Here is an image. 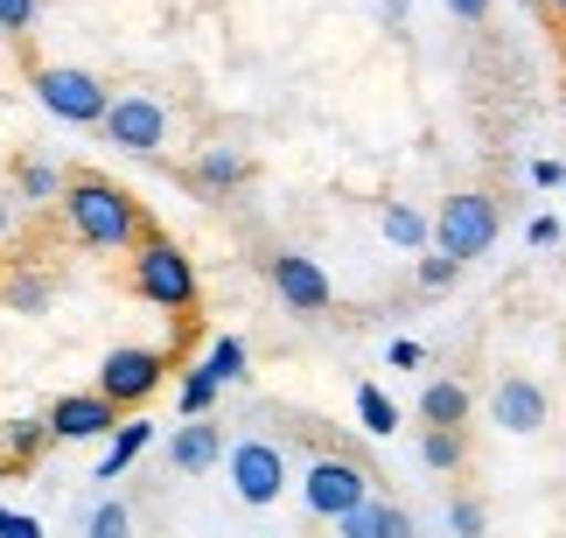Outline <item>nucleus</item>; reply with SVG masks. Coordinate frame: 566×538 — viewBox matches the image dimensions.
Segmentation results:
<instances>
[{
	"label": "nucleus",
	"instance_id": "obj_4",
	"mask_svg": "<svg viewBox=\"0 0 566 538\" xmlns=\"http://www.w3.org/2000/svg\"><path fill=\"white\" fill-rule=\"evenodd\" d=\"M35 98H42V113H56L71 126H98L105 105H113V92H105L92 71H71V63H42V71H35Z\"/></svg>",
	"mask_w": 566,
	"mask_h": 538
},
{
	"label": "nucleus",
	"instance_id": "obj_36",
	"mask_svg": "<svg viewBox=\"0 0 566 538\" xmlns=\"http://www.w3.org/2000/svg\"><path fill=\"white\" fill-rule=\"evenodd\" d=\"M559 29H566V21H559Z\"/></svg>",
	"mask_w": 566,
	"mask_h": 538
},
{
	"label": "nucleus",
	"instance_id": "obj_35",
	"mask_svg": "<svg viewBox=\"0 0 566 538\" xmlns=\"http://www.w3.org/2000/svg\"><path fill=\"white\" fill-rule=\"evenodd\" d=\"M8 224H14V210H8V203H0V231H8Z\"/></svg>",
	"mask_w": 566,
	"mask_h": 538
},
{
	"label": "nucleus",
	"instance_id": "obj_13",
	"mask_svg": "<svg viewBox=\"0 0 566 538\" xmlns=\"http://www.w3.org/2000/svg\"><path fill=\"white\" fill-rule=\"evenodd\" d=\"M168 462H176L182 476H203L210 462H224V434H217L210 420H189V426H176V441H168Z\"/></svg>",
	"mask_w": 566,
	"mask_h": 538
},
{
	"label": "nucleus",
	"instance_id": "obj_32",
	"mask_svg": "<svg viewBox=\"0 0 566 538\" xmlns=\"http://www.w3.org/2000/svg\"><path fill=\"white\" fill-rule=\"evenodd\" d=\"M525 239H532V245H553V239H559V218H532Z\"/></svg>",
	"mask_w": 566,
	"mask_h": 538
},
{
	"label": "nucleus",
	"instance_id": "obj_23",
	"mask_svg": "<svg viewBox=\"0 0 566 538\" xmlns=\"http://www.w3.org/2000/svg\"><path fill=\"white\" fill-rule=\"evenodd\" d=\"M84 538H134V510H126V504H98L92 525H84Z\"/></svg>",
	"mask_w": 566,
	"mask_h": 538
},
{
	"label": "nucleus",
	"instance_id": "obj_11",
	"mask_svg": "<svg viewBox=\"0 0 566 538\" xmlns=\"http://www.w3.org/2000/svg\"><path fill=\"white\" fill-rule=\"evenodd\" d=\"M490 405H496V426H504V434H538V426H546V392H538L532 378H504Z\"/></svg>",
	"mask_w": 566,
	"mask_h": 538
},
{
	"label": "nucleus",
	"instance_id": "obj_19",
	"mask_svg": "<svg viewBox=\"0 0 566 538\" xmlns=\"http://www.w3.org/2000/svg\"><path fill=\"white\" fill-rule=\"evenodd\" d=\"M196 371H203V378H217V384L245 378V342H238V336H217V342H210V357L196 363Z\"/></svg>",
	"mask_w": 566,
	"mask_h": 538
},
{
	"label": "nucleus",
	"instance_id": "obj_30",
	"mask_svg": "<svg viewBox=\"0 0 566 538\" xmlns=\"http://www.w3.org/2000/svg\"><path fill=\"white\" fill-rule=\"evenodd\" d=\"M532 182H538V189H559V182H566V168L538 155V161H532Z\"/></svg>",
	"mask_w": 566,
	"mask_h": 538
},
{
	"label": "nucleus",
	"instance_id": "obj_27",
	"mask_svg": "<svg viewBox=\"0 0 566 538\" xmlns=\"http://www.w3.org/2000/svg\"><path fill=\"white\" fill-rule=\"evenodd\" d=\"M29 21H35V0H0V29L8 35H21Z\"/></svg>",
	"mask_w": 566,
	"mask_h": 538
},
{
	"label": "nucleus",
	"instance_id": "obj_6",
	"mask_svg": "<svg viewBox=\"0 0 566 538\" xmlns=\"http://www.w3.org/2000/svg\"><path fill=\"white\" fill-rule=\"evenodd\" d=\"M105 140L126 147V155H155V147L168 140V113H161V98H147V92H126L105 105Z\"/></svg>",
	"mask_w": 566,
	"mask_h": 538
},
{
	"label": "nucleus",
	"instance_id": "obj_22",
	"mask_svg": "<svg viewBox=\"0 0 566 538\" xmlns=\"http://www.w3.org/2000/svg\"><path fill=\"white\" fill-rule=\"evenodd\" d=\"M217 392H224V384H217V378H203V371H189V378H182V413H189V420H210V405H217Z\"/></svg>",
	"mask_w": 566,
	"mask_h": 538
},
{
	"label": "nucleus",
	"instance_id": "obj_14",
	"mask_svg": "<svg viewBox=\"0 0 566 538\" xmlns=\"http://www.w3.org/2000/svg\"><path fill=\"white\" fill-rule=\"evenodd\" d=\"M147 441H155V426H147V420H119V426H113V447H105V462H98V483L126 476V462H140Z\"/></svg>",
	"mask_w": 566,
	"mask_h": 538
},
{
	"label": "nucleus",
	"instance_id": "obj_24",
	"mask_svg": "<svg viewBox=\"0 0 566 538\" xmlns=\"http://www.w3.org/2000/svg\"><path fill=\"white\" fill-rule=\"evenodd\" d=\"M42 441H50V420H14V426H8V455H14V462L42 455Z\"/></svg>",
	"mask_w": 566,
	"mask_h": 538
},
{
	"label": "nucleus",
	"instance_id": "obj_20",
	"mask_svg": "<svg viewBox=\"0 0 566 538\" xmlns=\"http://www.w3.org/2000/svg\"><path fill=\"white\" fill-rule=\"evenodd\" d=\"M14 189H21L29 203H56V197H63V176H56L50 161H21V168H14Z\"/></svg>",
	"mask_w": 566,
	"mask_h": 538
},
{
	"label": "nucleus",
	"instance_id": "obj_17",
	"mask_svg": "<svg viewBox=\"0 0 566 538\" xmlns=\"http://www.w3.org/2000/svg\"><path fill=\"white\" fill-rule=\"evenodd\" d=\"M378 231L391 245H406V252H427V218L412 203H385V218H378Z\"/></svg>",
	"mask_w": 566,
	"mask_h": 538
},
{
	"label": "nucleus",
	"instance_id": "obj_12",
	"mask_svg": "<svg viewBox=\"0 0 566 538\" xmlns=\"http://www.w3.org/2000/svg\"><path fill=\"white\" fill-rule=\"evenodd\" d=\"M336 531L343 538H412V518L399 504H385V497H364L357 510H343L336 518Z\"/></svg>",
	"mask_w": 566,
	"mask_h": 538
},
{
	"label": "nucleus",
	"instance_id": "obj_18",
	"mask_svg": "<svg viewBox=\"0 0 566 538\" xmlns=\"http://www.w3.org/2000/svg\"><path fill=\"white\" fill-rule=\"evenodd\" d=\"M462 455H469L462 426H427V434H420V462L427 468H462Z\"/></svg>",
	"mask_w": 566,
	"mask_h": 538
},
{
	"label": "nucleus",
	"instance_id": "obj_2",
	"mask_svg": "<svg viewBox=\"0 0 566 538\" xmlns=\"http://www.w3.org/2000/svg\"><path fill=\"white\" fill-rule=\"evenodd\" d=\"M134 294L155 300V308H168V315H189L196 308V266H189V252L176 239H161V231H147V239L134 245Z\"/></svg>",
	"mask_w": 566,
	"mask_h": 538
},
{
	"label": "nucleus",
	"instance_id": "obj_37",
	"mask_svg": "<svg viewBox=\"0 0 566 538\" xmlns=\"http://www.w3.org/2000/svg\"><path fill=\"white\" fill-rule=\"evenodd\" d=\"M559 189H566V182H559Z\"/></svg>",
	"mask_w": 566,
	"mask_h": 538
},
{
	"label": "nucleus",
	"instance_id": "obj_8",
	"mask_svg": "<svg viewBox=\"0 0 566 538\" xmlns=\"http://www.w3.org/2000/svg\"><path fill=\"white\" fill-rule=\"evenodd\" d=\"M224 462H231V489L245 504H273L280 489H287V462H280V447H266V441H238Z\"/></svg>",
	"mask_w": 566,
	"mask_h": 538
},
{
	"label": "nucleus",
	"instance_id": "obj_3",
	"mask_svg": "<svg viewBox=\"0 0 566 538\" xmlns=\"http://www.w3.org/2000/svg\"><path fill=\"white\" fill-rule=\"evenodd\" d=\"M496 231H504V218H496V197H483V189H462V197L441 203V218H433V245L448 252V260H483V252L496 245Z\"/></svg>",
	"mask_w": 566,
	"mask_h": 538
},
{
	"label": "nucleus",
	"instance_id": "obj_16",
	"mask_svg": "<svg viewBox=\"0 0 566 538\" xmlns=\"http://www.w3.org/2000/svg\"><path fill=\"white\" fill-rule=\"evenodd\" d=\"M196 182H203V189H238V182H245V155H238V147H203Z\"/></svg>",
	"mask_w": 566,
	"mask_h": 538
},
{
	"label": "nucleus",
	"instance_id": "obj_21",
	"mask_svg": "<svg viewBox=\"0 0 566 538\" xmlns=\"http://www.w3.org/2000/svg\"><path fill=\"white\" fill-rule=\"evenodd\" d=\"M357 420L371 426V434H399V405H391L378 384H357Z\"/></svg>",
	"mask_w": 566,
	"mask_h": 538
},
{
	"label": "nucleus",
	"instance_id": "obj_33",
	"mask_svg": "<svg viewBox=\"0 0 566 538\" xmlns=\"http://www.w3.org/2000/svg\"><path fill=\"white\" fill-rule=\"evenodd\" d=\"M448 14H462V21H483V14H490V0H448Z\"/></svg>",
	"mask_w": 566,
	"mask_h": 538
},
{
	"label": "nucleus",
	"instance_id": "obj_34",
	"mask_svg": "<svg viewBox=\"0 0 566 538\" xmlns=\"http://www.w3.org/2000/svg\"><path fill=\"white\" fill-rule=\"evenodd\" d=\"M532 8H546V14H559V21H566V0H532Z\"/></svg>",
	"mask_w": 566,
	"mask_h": 538
},
{
	"label": "nucleus",
	"instance_id": "obj_31",
	"mask_svg": "<svg viewBox=\"0 0 566 538\" xmlns=\"http://www.w3.org/2000/svg\"><path fill=\"white\" fill-rule=\"evenodd\" d=\"M385 357H391V363H399V371H412V363H420V342H406V336H399V342H391V350H385Z\"/></svg>",
	"mask_w": 566,
	"mask_h": 538
},
{
	"label": "nucleus",
	"instance_id": "obj_7",
	"mask_svg": "<svg viewBox=\"0 0 566 538\" xmlns=\"http://www.w3.org/2000/svg\"><path fill=\"white\" fill-rule=\"evenodd\" d=\"M161 371H168L161 350H113L98 363V399H113L119 413H126V405H147L155 384H161Z\"/></svg>",
	"mask_w": 566,
	"mask_h": 538
},
{
	"label": "nucleus",
	"instance_id": "obj_1",
	"mask_svg": "<svg viewBox=\"0 0 566 538\" xmlns=\"http://www.w3.org/2000/svg\"><path fill=\"white\" fill-rule=\"evenodd\" d=\"M63 218H71V231L84 245H98V252H126V245L147 239V210L105 176H71L63 182Z\"/></svg>",
	"mask_w": 566,
	"mask_h": 538
},
{
	"label": "nucleus",
	"instance_id": "obj_9",
	"mask_svg": "<svg viewBox=\"0 0 566 538\" xmlns=\"http://www.w3.org/2000/svg\"><path fill=\"white\" fill-rule=\"evenodd\" d=\"M266 273H273V294L287 300L294 315H322V308H329V273H322L308 252H273Z\"/></svg>",
	"mask_w": 566,
	"mask_h": 538
},
{
	"label": "nucleus",
	"instance_id": "obj_5",
	"mask_svg": "<svg viewBox=\"0 0 566 538\" xmlns=\"http://www.w3.org/2000/svg\"><path fill=\"white\" fill-rule=\"evenodd\" d=\"M364 497H371V476L343 455H315L308 476H301V504H308L315 518H343V510H357Z\"/></svg>",
	"mask_w": 566,
	"mask_h": 538
},
{
	"label": "nucleus",
	"instance_id": "obj_15",
	"mask_svg": "<svg viewBox=\"0 0 566 538\" xmlns=\"http://www.w3.org/2000/svg\"><path fill=\"white\" fill-rule=\"evenodd\" d=\"M420 420H427V426H462V420H469V392H462L454 378H433L427 392H420Z\"/></svg>",
	"mask_w": 566,
	"mask_h": 538
},
{
	"label": "nucleus",
	"instance_id": "obj_26",
	"mask_svg": "<svg viewBox=\"0 0 566 538\" xmlns=\"http://www.w3.org/2000/svg\"><path fill=\"white\" fill-rule=\"evenodd\" d=\"M8 300H14V308H21V315H35V308H50V279H29V273H21V279H14V287H8Z\"/></svg>",
	"mask_w": 566,
	"mask_h": 538
},
{
	"label": "nucleus",
	"instance_id": "obj_10",
	"mask_svg": "<svg viewBox=\"0 0 566 538\" xmlns=\"http://www.w3.org/2000/svg\"><path fill=\"white\" fill-rule=\"evenodd\" d=\"M113 426H119V405L98 399V392H71V399L50 405V441H98Z\"/></svg>",
	"mask_w": 566,
	"mask_h": 538
},
{
	"label": "nucleus",
	"instance_id": "obj_29",
	"mask_svg": "<svg viewBox=\"0 0 566 538\" xmlns=\"http://www.w3.org/2000/svg\"><path fill=\"white\" fill-rule=\"evenodd\" d=\"M0 538H42V525H35V518H21V510H8V504H0Z\"/></svg>",
	"mask_w": 566,
	"mask_h": 538
},
{
	"label": "nucleus",
	"instance_id": "obj_28",
	"mask_svg": "<svg viewBox=\"0 0 566 538\" xmlns=\"http://www.w3.org/2000/svg\"><path fill=\"white\" fill-rule=\"evenodd\" d=\"M448 518H454V531H462V538H483V504H469V497H462V504L448 510Z\"/></svg>",
	"mask_w": 566,
	"mask_h": 538
},
{
	"label": "nucleus",
	"instance_id": "obj_25",
	"mask_svg": "<svg viewBox=\"0 0 566 538\" xmlns=\"http://www.w3.org/2000/svg\"><path fill=\"white\" fill-rule=\"evenodd\" d=\"M454 273H462V260H448V252H427V260L412 266V279H420L427 294H441V287H454Z\"/></svg>",
	"mask_w": 566,
	"mask_h": 538
}]
</instances>
